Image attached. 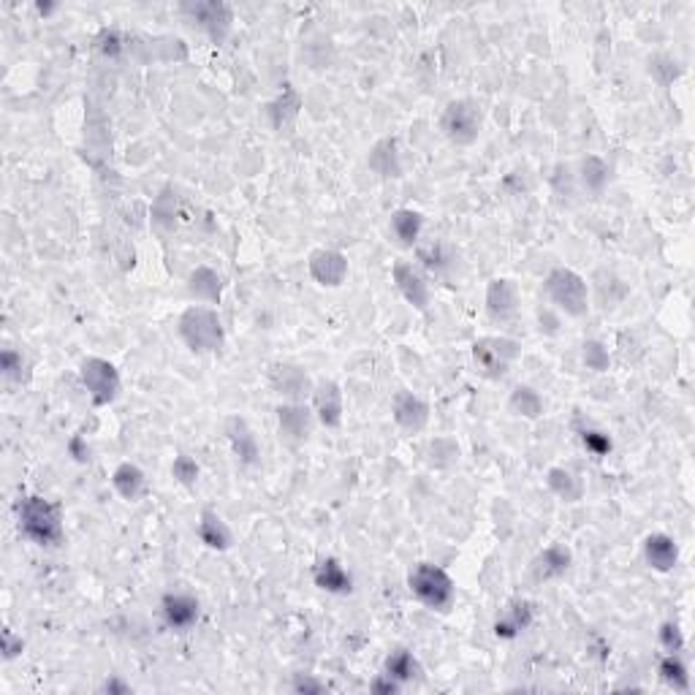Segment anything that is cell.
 Returning a JSON list of instances; mask_svg holds the SVG:
<instances>
[{
	"instance_id": "1",
	"label": "cell",
	"mask_w": 695,
	"mask_h": 695,
	"mask_svg": "<svg viewBox=\"0 0 695 695\" xmlns=\"http://www.w3.org/2000/svg\"><path fill=\"white\" fill-rule=\"evenodd\" d=\"M546 297L548 302L557 307L560 313L571 316V318H582L590 310V289L582 274H576L574 269L557 266L551 269L546 277Z\"/></svg>"
},
{
	"instance_id": "2",
	"label": "cell",
	"mask_w": 695,
	"mask_h": 695,
	"mask_svg": "<svg viewBox=\"0 0 695 695\" xmlns=\"http://www.w3.org/2000/svg\"><path fill=\"white\" fill-rule=\"evenodd\" d=\"M180 337L193 353H212L223 345V324L218 310L193 305L180 318Z\"/></svg>"
},
{
	"instance_id": "3",
	"label": "cell",
	"mask_w": 695,
	"mask_h": 695,
	"mask_svg": "<svg viewBox=\"0 0 695 695\" xmlns=\"http://www.w3.org/2000/svg\"><path fill=\"white\" fill-rule=\"evenodd\" d=\"M407 584H410V593L419 598L424 606H430L432 611H449L451 603H454V598H457V590H454L451 576H449L443 568L432 566V563L415 566V568L410 571Z\"/></svg>"
},
{
	"instance_id": "4",
	"label": "cell",
	"mask_w": 695,
	"mask_h": 695,
	"mask_svg": "<svg viewBox=\"0 0 695 695\" xmlns=\"http://www.w3.org/2000/svg\"><path fill=\"white\" fill-rule=\"evenodd\" d=\"M20 530L41 546L60 543L63 538L60 511L44 497H25L20 503Z\"/></svg>"
},
{
	"instance_id": "5",
	"label": "cell",
	"mask_w": 695,
	"mask_h": 695,
	"mask_svg": "<svg viewBox=\"0 0 695 695\" xmlns=\"http://www.w3.org/2000/svg\"><path fill=\"white\" fill-rule=\"evenodd\" d=\"M481 128H484V114H481V106L470 98H459V101H451L443 114H441V130L443 136L449 138V142L459 145V147H468L473 145L476 138L481 136Z\"/></svg>"
},
{
	"instance_id": "6",
	"label": "cell",
	"mask_w": 695,
	"mask_h": 695,
	"mask_svg": "<svg viewBox=\"0 0 695 695\" xmlns=\"http://www.w3.org/2000/svg\"><path fill=\"white\" fill-rule=\"evenodd\" d=\"M519 353H521V345H519L516 340H511V337H481V340H476V345H473V361H476V367H478L486 378H492V380L508 375V370L513 367V361L519 359Z\"/></svg>"
},
{
	"instance_id": "7",
	"label": "cell",
	"mask_w": 695,
	"mask_h": 695,
	"mask_svg": "<svg viewBox=\"0 0 695 695\" xmlns=\"http://www.w3.org/2000/svg\"><path fill=\"white\" fill-rule=\"evenodd\" d=\"M82 380L85 388L90 391L95 405H106L120 394V375L114 370V364H109L106 359H85L82 361Z\"/></svg>"
},
{
	"instance_id": "8",
	"label": "cell",
	"mask_w": 695,
	"mask_h": 695,
	"mask_svg": "<svg viewBox=\"0 0 695 695\" xmlns=\"http://www.w3.org/2000/svg\"><path fill=\"white\" fill-rule=\"evenodd\" d=\"M274 391L286 397L289 402H305L307 397H313V380L307 378V372L297 364H277L269 375Z\"/></svg>"
},
{
	"instance_id": "9",
	"label": "cell",
	"mask_w": 695,
	"mask_h": 695,
	"mask_svg": "<svg viewBox=\"0 0 695 695\" xmlns=\"http://www.w3.org/2000/svg\"><path fill=\"white\" fill-rule=\"evenodd\" d=\"M394 422L405 432H422L430 422V405L413 391H399L394 397Z\"/></svg>"
},
{
	"instance_id": "10",
	"label": "cell",
	"mask_w": 695,
	"mask_h": 695,
	"mask_svg": "<svg viewBox=\"0 0 695 695\" xmlns=\"http://www.w3.org/2000/svg\"><path fill=\"white\" fill-rule=\"evenodd\" d=\"M277 424L286 441L302 443L313 432V410L305 402H286L277 407Z\"/></svg>"
},
{
	"instance_id": "11",
	"label": "cell",
	"mask_w": 695,
	"mask_h": 695,
	"mask_svg": "<svg viewBox=\"0 0 695 695\" xmlns=\"http://www.w3.org/2000/svg\"><path fill=\"white\" fill-rule=\"evenodd\" d=\"M310 274L316 283L337 289L348 274V258L340 250H316L310 255Z\"/></svg>"
},
{
	"instance_id": "12",
	"label": "cell",
	"mask_w": 695,
	"mask_h": 695,
	"mask_svg": "<svg viewBox=\"0 0 695 695\" xmlns=\"http://www.w3.org/2000/svg\"><path fill=\"white\" fill-rule=\"evenodd\" d=\"M185 12L215 39V41H223L231 31V22H234V14H231V6L226 4H191L185 6Z\"/></svg>"
},
{
	"instance_id": "13",
	"label": "cell",
	"mask_w": 695,
	"mask_h": 695,
	"mask_svg": "<svg viewBox=\"0 0 695 695\" xmlns=\"http://www.w3.org/2000/svg\"><path fill=\"white\" fill-rule=\"evenodd\" d=\"M516 310H519V289L513 286V281H505V277L492 281L486 289V313L495 321H511Z\"/></svg>"
},
{
	"instance_id": "14",
	"label": "cell",
	"mask_w": 695,
	"mask_h": 695,
	"mask_svg": "<svg viewBox=\"0 0 695 695\" xmlns=\"http://www.w3.org/2000/svg\"><path fill=\"white\" fill-rule=\"evenodd\" d=\"M313 410L326 427H340L343 422V391L334 380H321L313 388Z\"/></svg>"
},
{
	"instance_id": "15",
	"label": "cell",
	"mask_w": 695,
	"mask_h": 695,
	"mask_svg": "<svg viewBox=\"0 0 695 695\" xmlns=\"http://www.w3.org/2000/svg\"><path fill=\"white\" fill-rule=\"evenodd\" d=\"M394 283L397 289L402 291V297L415 305L419 310H427V302H430V289L424 283V277L413 269V263H397L394 266Z\"/></svg>"
},
{
	"instance_id": "16",
	"label": "cell",
	"mask_w": 695,
	"mask_h": 695,
	"mask_svg": "<svg viewBox=\"0 0 695 695\" xmlns=\"http://www.w3.org/2000/svg\"><path fill=\"white\" fill-rule=\"evenodd\" d=\"M644 560H646L649 568H655V571H660V574L671 571V568L676 566V560H679V548H676L673 538H668V535H663V532L649 535V538L644 540Z\"/></svg>"
},
{
	"instance_id": "17",
	"label": "cell",
	"mask_w": 695,
	"mask_h": 695,
	"mask_svg": "<svg viewBox=\"0 0 695 695\" xmlns=\"http://www.w3.org/2000/svg\"><path fill=\"white\" fill-rule=\"evenodd\" d=\"M571 568V551L563 543H554L548 548H543V554H538V560L532 563V574L535 579H557Z\"/></svg>"
},
{
	"instance_id": "18",
	"label": "cell",
	"mask_w": 695,
	"mask_h": 695,
	"mask_svg": "<svg viewBox=\"0 0 695 695\" xmlns=\"http://www.w3.org/2000/svg\"><path fill=\"white\" fill-rule=\"evenodd\" d=\"M164 617L169 622V628L174 630H188L196 619H199V601L191 595H166L164 598Z\"/></svg>"
},
{
	"instance_id": "19",
	"label": "cell",
	"mask_w": 695,
	"mask_h": 695,
	"mask_svg": "<svg viewBox=\"0 0 695 695\" xmlns=\"http://www.w3.org/2000/svg\"><path fill=\"white\" fill-rule=\"evenodd\" d=\"M388 228H391V236H394L402 247H413L415 242H419V236H422L424 218H422V212H415V209H397V212L391 215Z\"/></svg>"
},
{
	"instance_id": "20",
	"label": "cell",
	"mask_w": 695,
	"mask_h": 695,
	"mask_svg": "<svg viewBox=\"0 0 695 695\" xmlns=\"http://www.w3.org/2000/svg\"><path fill=\"white\" fill-rule=\"evenodd\" d=\"M188 291L193 299L199 302H207V305H215L220 299V291H223V283H220V274L209 266H199L191 277H188Z\"/></svg>"
},
{
	"instance_id": "21",
	"label": "cell",
	"mask_w": 695,
	"mask_h": 695,
	"mask_svg": "<svg viewBox=\"0 0 695 695\" xmlns=\"http://www.w3.org/2000/svg\"><path fill=\"white\" fill-rule=\"evenodd\" d=\"M111 484H114L117 495H120V497H125L128 503H136L138 497L145 495V489H147V478H145V473L138 470L136 465H130V462H122V465L114 470Z\"/></svg>"
},
{
	"instance_id": "22",
	"label": "cell",
	"mask_w": 695,
	"mask_h": 695,
	"mask_svg": "<svg viewBox=\"0 0 695 695\" xmlns=\"http://www.w3.org/2000/svg\"><path fill=\"white\" fill-rule=\"evenodd\" d=\"M579 183H582V188L587 191V193H593V196H601L603 191H606V185H609V180H611V169H609V164L603 161V158H598V156H587L582 164H579Z\"/></svg>"
},
{
	"instance_id": "23",
	"label": "cell",
	"mask_w": 695,
	"mask_h": 695,
	"mask_svg": "<svg viewBox=\"0 0 695 695\" xmlns=\"http://www.w3.org/2000/svg\"><path fill=\"white\" fill-rule=\"evenodd\" d=\"M370 169L378 177H399V156L394 138H380V142L370 150Z\"/></svg>"
},
{
	"instance_id": "24",
	"label": "cell",
	"mask_w": 695,
	"mask_h": 695,
	"mask_svg": "<svg viewBox=\"0 0 695 695\" xmlns=\"http://www.w3.org/2000/svg\"><path fill=\"white\" fill-rule=\"evenodd\" d=\"M199 538L209 548H228L231 546V530H228V524L215 511H204L201 513V519H199Z\"/></svg>"
},
{
	"instance_id": "25",
	"label": "cell",
	"mask_w": 695,
	"mask_h": 695,
	"mask_svg": "<svg viewBox=\"0 0 695 695\" xmlns=\"http://www.w3.org/2000/svg\"><path fill=\"white\" fill-rule=\"evenodd\" d=\"M316 584L326 593H351V574L337 563V560H324L316 568Z\"/></svg>"
},
{
	"instance_id": "26",
	"label": "cell",
	"mask_w": 695,
	"mask_h": 695,
	"mask_svg": "<svg viewBox=\"0 0 695 695\" xmlns=\"http://www.w3.org/2000/svg\"><path fill=\"white\" fill-rule=\"evenodd\" d=\"M508 407H511L513 415H521V419H538V415L543 413V397L530 386H516L511 391Z\"/></svg>"
},
{
	"instance_id": "27",
	"label": "cell",
	"mask_w": 695,
	"mask_h": 695,
	"mask_svg": "<svg viewBox=\"0 0 695 695\" xmlns=\"http://www.w3.org/2000/svg\"><path fill=\"white\" fill-rule=\"evenodd\" d=\"M530 619H532L530 606H527V603H513V606H508V609L503 611V617L497 619L495 630H497V636L511 638V636H516L519 630H524V628L530 625Z\"/></svg>"
},
{
	"instance_id": "28",
	"label": "cell",
	"mask_w": 695,
	"mask_h": 695,
	"mask_svg": "<svg viewBox=\"0 0 695 695\" xmlns=\"http://www.w3.org/2000/svg\"><path fill=\"white\" fill-rule=\"evenodd\" d=\"M548 489L557 495V497L568 500V503H574V500L582 497V481H579L571 470H563V468H554V470L548 473Z\"/></svg>"
},
{
	"instance_id": "29",
	"label": "cell",
	"mask_w": 695,
	"mask_h": 695,
	"mask_svg": "<svg viewBox=\"0 0 695 695\" xmlns=\"http://www.w3.org/2000/svg\"><path fill=\"white\" fill-rule=\"evenodd\" d=\"M228 438L234 443V451L245 459V462H253L258 457V446H255V438L253 432L247 430V424L242 419H234L228 424Z\"/></svg>"
},
{
	"instance_id": "30",
	"label": "cell",
	"mask_w": 695,
	"mask_h": 695,
	"mask_svg": "<svg viewBox=\"0 0 695 695\" xmlns=\"http://www.w3.org/2000/svg\"><path fill=\"white\" fill-rule=\"evenodd\" d=\"M660 676L665 684H671L673 690H687L690 679H687V668L679 657V652H668L660 663Z\"/></svg>"
},
{
	"instance_id": "31",
	"label": "cell",
	"mask_w": 695,
	"mask_h": 695,
	"mask_svg": "<svg viewBox=\"0 0 695 695\" xmlns=\"http://www.w3.org/2000/svg\"><path fill=\"white\" fill-rule=\"evenodd\" d=\"M415 673H419V663H415V660H413V655H410V652H405V649L394 652V655L386 660V676L397 679L399 684H402V682H407V679H413Z\"/></svg>"
},
{
	"instance_id": "32",
	"label": "cell",
	"mask_w": 695,
	"mask_h": 695,
	"mask_svg": "<svg viewBox=\"0 0 695 695\" xmlns=\"http://www.w3.org/2000/svg\"><path fill=\"white\" fill-rule=\"evenodd\" d=\"M430 462L435 468H451L459 462V446L451 438H435L430 446Z\"/></svg>"
},
{
	"instance_id": "33",
	"label": "cell",
	"mask_w": 695,
	"mask_h": 695,
	"mask_svg": "<svg viewBox=\"0 0 695 695\" xmlns=\"http://www.w3.org/2000/svg\"><path fill=\"white\" fill-rule=\"evenodd\" d=\"M297 111H299V95H297L294 90H286L281 98H277V101L269 106V114H272V120H274L277 128H286V114L294 120Z\"/></svg>"
},
{
	"instance_id": "34",
	"label": "cell",
	"mask_w": 695,
	"mask_h": 695,
	"mask_svg": "<svg viewBox=\"0 0 695 695\" xmlns=\"http://www.w3.org/2000/svg\"><path fill=\"white\" fill-rule=\"evenodd\" d=\"M582 359H584L587 370H593V372H603V370H609V351H606L598 340L584 343V348H582Z\"/></svg>"
},
{
	"instance_id": "35",
	"label": "cell",
	"mask_w": 695,
	"mask_h": 695,
	"mask_svg": "<svg viewBox=\"0 0 695 695\" xmlns=\"http://www.w3.org/2000/svg\"><path fill=\"white\" fill-rule=\"evenodd\" d=\"M172 473H174V478L180 481V484H185V486H193L196 484V478H199V465L191 459V457H177L174 459V465H172Z\"/></svg>"
},
{
	"instance_id": "36",
	"label": "cell",
	"mask_w": 695,
	"mask_h": 695,
	"mask_svg": "<svg viewBox=\"0 0 695 695\" xmlns=\"http://www.w3.org/2000/svg\"><path fill=\"white\" fill-rule=\"evenodd\" d=\"M22 370H28L22 353L6 351V353H4V375H6L9 380H22Z\"/></svg>"
},
{
	"instance_id": "37",
	"label": "cell",
	"mask_w": 695,
	"mask_h": 695,
	"mask_svg": "<svg viewBox=\"0 0 695 695\" xmlns=\"http://www.w3.org/2000/svg\"><path fill=\"white\" fill-rule=\"evenodd\" d=\"M582 441H584V446H587L593 454H598V457H603L606 451H611V441H609V435H603V432H584Z\"/></svg>"
},
{
	"instance_id": "38",
	"label": "cell",
	"mask_w": 695,
	"mask_h": 695,
	"mask_svg": "<svg viewBox=\"0 0 695 695\" xmlns=\"http://www.w3.org/2000/svg\"><path fill=\"white\" fill-rule=\"evenodd\" d=\"M660 641L665 644V649H668V652H682V633H679V628H676V625H663V630H660Z\"/></svg>"
}]
</instances>
